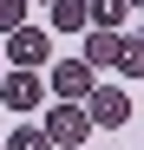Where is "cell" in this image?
I'll return each mask as SVG.
<instances>
[{"instance_id": "6da1fadb", "label": "cell", "mask_w": 144, "mask_h": 150, "mask_svg": "<svg viewBox=\"0 0 144 150\" xmlns=\"http://www.w3.org/2000/svg\"><path fill=\"white\" fill-rule=\"evenodd\" d=\"M39 131L53 137V150H79V144H85L92 131H98V124H92V111H85V105H53Z\"/></svg>"}, {"instance_id": "7a4b0ae2", "label": "cell", "mask_w": 144, "mask_h": 150, "mask_svg": "<svg viewBox=\"0 0 144 150\" xmlns=\"http://www.w3.org/2000/svg\"><path fill=\"white\" fill-rule=\"evenodd\" d=\"M46 85L59 91V105H85V98L98 91V72H92V65H85L79 52H66V59L53 65V79H46Z\"/></svg>"}, {"instance_id": "3957f363", "label": "cell", "mask_w": 144, "mask_h": 150, "mask_svg": "<svg viewBox=\"0 0 144 150\" xmlns=\"http://www.w3.org/2000/svg\"><path fill=\"white\" fill-rule=\"evenodd\" d=\"M85 111H92L98 131H125V124H131V98H125V85H98L85 98Z\"/></svg>"}, {"instance_id": "277c9868", "label": "cell", "mask_w": 144, "mask_h": 150, "mask_svg": "<svg viewBox=\"0 0 144 150\" xmlns=\"http://www.w3.org/2000/svg\"><path fill=\"white\" fill-rule=\"evenodd\" d=\"M7 59H13V72H39L53 59V46H46L39 26H20V33H7Z\"/></svg>"}, {"instance_id": "5b68a950", "label": "cell", "mask_w": 144, "mask_h": 150, "mask_svg": "<svg viewBox=\"0 0 144 150\" xmlns=\"http://www.w3.org/2000/svg\"><path fill=\"white\" fill-rule=\"evenodd\" d=\"M46 98V85H39V72H7V79H0V105H7L13 117H26L33 105Z\"/></svg>"}, {"instance_id": "8992f818", "label": "cell", "mask_w": 144, "mask_h": 150, "mask_svg": "<svg viewBox=\"0 0 144 150\" xmlns=\"http://www.w3.org/2000/svg\"><path fill=\"white\" fill-rule=\"evenodd\" d=\"M118 52H125V33H105V26H92V33H85V52H79V59H85L92 72H105V65L118 72Z\"/></svg>"}, {"instance_id": "52a82bcc", "label": "cell", "mask_w": 144, "mask_h": 150, "mask_svg": "<svg viewBox=\"0 0 144 150\" xmlns=\"http://www.w3.org/2000/svg\"><path fill=\"white\" fill-rule=\"evenodd\" d=\"M53 26H59V33H85V26H92L85 0H53Z\"/></svg>"}, {"instance_id": "ba28073f", "label": "cell", "mask_w": 144, "mask_h": 150, "mask_svg": "<svg viewBox=\"0 0 144 150\" xmlns=\"http://www.w3.org/2000/svg\"><path fill=\"white\" fill-rule=\"evenodd\" d=\"M125 7H131V0H85L92 26H105V33H118V26H125Z\"/></svg>"}, {"instance_id": "9c48e42d", "label": "cell", "mask_w": 144, "mask_h": 150, "mask_svg": "<svg viewBox=\"0 0 144 150\" xmlns=\"http://www.w3.org/2000/svg\"><path fill=\"white\" fill-rule=\"evenodd\" d=\"M7 150H53V137H46L39 124H26V117H20V124H13V137H7Z\"/></svg>"}, {"instance_id": "30bf717a", "label": "cell", "mask_w": 144, "mask_h": 150, "mask_svg": "<svg viewBox=\"0 0 144 150\" xmlns=\"http://www.w3.org/2000/svg\"><path fill=\"white\" fill-rule=\"evenodd\" d=\"M118 72H125V79H144V39L138 33L125 39V52H118Z\"/></svg>"}, {"instance_id": "8fae6325", "label": "cell", "mask_w": 144, "mask_h": 150, "mask_svg": "<svg viewBox=\"0 0 144 150\" xmlns=\"http://www.w3.org/2000/svg\"><path fill=\"white\" fill-rule=\"evenodd\" d=\"M26 26V0H0V33H20Z\"/></svg>"}, {"instance_id": "7c38bea8", "label": "cell", "mask_w": 144, "mask_h": 150, "mask_svg": "<svg viewBox=\"0 0 144 150\" xmlns=\"http://www.w3.org/2000/svg\"><path fill=\"white\" fill-rule=\"evenodd\" d=\"M131 7H144V0H131Z\"/></svg>"}, {"instance_id": "4fadbf2b", "label": "cell", "mask_w": 144, "mask_h": 150, "mask_svg": "<svg viewBox=\"0 0 144 150\" xmlns=\"http://www.w3.org/2000/svg\"><path fill=\"white\" fill-rule=\"evenodd\" d=\"M138 39H144V26H138Z\"/></svg>"}, {"instance_id": "5bb4252c", "label": "cell", "mask_w": 144, "mask_h": 150, "mask_svg": "<svg viewBox=\"0 0 144 150\" xmlns=\"http://www.w3.org/2000/svg\"><path fill=\"white\" fill-rule=\"evenodd\" d=\"M0 150H7V144H0Z\"/></svg>"}]
</instances>
